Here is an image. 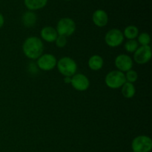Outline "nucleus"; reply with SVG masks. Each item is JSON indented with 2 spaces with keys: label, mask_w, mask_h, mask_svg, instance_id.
Wrapping results in <instances>:
<instances>
[{
  "label": "nucleus",
  "mask_w": 152,
  "mask_h": 152,
  "mask_svg": "<svg viewBox=\"0 0 152 152\" xmlns=\"http://www.w3.org/2000/svg\"><path fill=\"white\" fill-rule=\"evenodd\" d=\"M22 50L28 58L31 59H37L43 54L44 44L39 37H28L24 42Z\"/></svg>",
  "instance_id": "obj_1"
},
{
  "label": "nucleus",
  "mask_w": 152,
  "mask_h": 152,
  "mask_svg": "<svg viewBox=\"0 0 152 152\" xmlns=\"http://www.w3.org/2000/svg\"><path fill=\"white\" fill-rule=\"evenodd\" d=\"M56 66L59 73L65 77H73L77 71V62L69 56H64L59 59Z\"/></svg>",
  "instance_id": "obj_2"
},
{
  "label": "nucleus",
  "mask_w": 152,
  "mask_h": 152,
  "mask_svg": "<svg viewBox=\"0 0 152 152\" xmlns=\"http://www.w3.org/2000/svg\"><path fill=\"white\" fill-rule=\"evenodd\" d=\"M105 83L110 88H120L126 83L125 74L120 71H111L105 76Z\"/></svg>",
  "instance_id": "obj_3"
},
{
  "label": "nucleus",
  "mask_w": 152,
  "mask_h": 152,
  "mask_svg": "<svg viewBox=\"0 0 152 152\" xmlns=\"http://www.w3.org/2000/svg\"><path fill=\"white\" fill-rule=\"evenodd\" d=\"M132 151L150 152L152 149V140L145 135L136 137L132 142Z\"/></svg>",
  "instance_id": "obj_4"
},
{
  "label": "nucleus",
  "mask_w": 152,
  "mask_h": 152,
  "mask_svg": "<svg viewBox=\"0 0 152 152\" xmlns=\"http://www.w3.org/2000/svg\"><path fill=\"white\" fill-rule=\"evenodd\" d=\"M56 30L58 35L64 36L66 37H70L75 32L76 23L71 18H62L58 22Z\"/></svg>",
  "instance_id": "obj_5"
},
{
  "label": "nucleus",
  "mask_w": 152,
  "mask_h": 152,
  "mask_svg": "<svg viewBox=\"0 0 152 152\" xmlns=\"http://www.w3.org/2000/svg\"><path fill=\"white\" fill-rule=\"evenodd\" d=\"M124 40V36L120 30L113 28L107 32L105 36V42L111 48L120 46Z\"/></svg>",
  "instance_id": "obj_6"
},
{
  "label": "nucleus",
  "mask_w": 152,
  "mask_h": 152,
  "mask_svg": "<svg viewBox=\"0 0 152 152\" xmlns=\"http://www.w3.org/2000/svg\"><path fill=\"white\" fill-rule=\"evenodd\" d=\"M56 58L50 53L42 54L37 59V65L42 71H51L56 66Z\"/></svg>",
  "instance_id": "obj_7"
},
{
  "label": "nucleus",
  "mask_w": 152,
  "mask_h": 152,
  "mask_svg": "<svg viewBox=\"0 0 152 152\" xmlns=\"http://www.w3.org/2000/svg\"><path fill=\"white\" fill-rule=\"evenodd\" d=\"M151 58V48L149 45L140 46L134 53V60L139 65H144Z\"/></svg>",
  "instance_id": "obj_8"
},
{
  "label": "nucleus",
  "mask_w": 152,
  "mask_h": 152,
  "mask_svg": "<svg viewBox=\"0 0 152 152\" xmlns=\"http://www.w3.org/2000/svg\"><path fill=\"white\" fill-rule=\"evenodd\" d=\"M71 84L75 90L78 91H85L90 86V81L85 74H75L71 77Z\"/></svg>",
  "instance_id": "obj_9"
},
{
  "label": "nucleus",
  "mask_w": 152,
  "mask_h": 152,
  "mask_svg": "<svg viewBox=\"0 0 152 152\" xmlns=\"http://www.w3.org/2000/svg\"><path fill=\"white\" fill-rule=\"evenodd\" d=\"M114 64L118 71L121 72H127L129 70L132 69L134 62L133 59L127 54H120L116 57Z\"/></svg>",
  "instance_id": "obj_10"
},
{
  "label": "nucleus",
  "mask_w": 152,
  "mask_h": 152,
  "mask_svg": "<svg viewBox=\"0 0 152 152\" xmlns=\"http://www.w3.org/2000/svg\"><path fill=\"white\" fill-rule=\"evenodd\" d=\"M92 20L95 25L99 28H102L108 24V16L104 10L98 9V10H95L94 13H93Z\"/></svg>",
  "instance_id": "obj_11"
},
{
  "label": "nucleus",
  "mask_w": 152,
  "mask_h": 152,
  "mask_svg": "<svg viewBox=\"0 0 152 152\" xmlns=\"http://www.w3.org/2000/svg\"><path fill=\"white\" fill-rule=\"evenodd\" d=\"M42 39L47 42H54L57 38L58 34L55 28L50 26L44 27L40 32Z\"/></svg>",
  "instance_id": "obj_12"
},
{
  "label": "nucleus",
  "mask_w": 152,
  "mask_h": 152,
  "mask_svg": "<svg viewBox=\"0 0 152 152\" xmlns=\"http://www.w3.org/2000/svg\"><path fill=\"white\" fill-rule=\"evenodd\" d=\"M88 67L92 71H99L103 67L104 60L102 56L99 55H93L88 59Z\"/></svg>",
  "instance_id": "obj_13"
},
{
  "label": "nucleus",
  "mask_w": 152,
  "mask_h": 152,
  "mask_svg": "<svg viewBox=\"0 0 152 152\" xmlns=\"http://www.w3.org/2000/svg\"><path fill=\"white\" fill-rule=\"evenodd\" d=\"M24 3L28 10L33 11L45 7L48 0H24Z\"/></svg>",
  "instance_id": "obj_14"
},
{
  "label": "nucleus",
  "mask_w": 152,
  "mask_h": 152,
  "mask_svg": "<svg viewBox=\"0 0 152 152\" xmlns=\"http://www.w3.org/2000/svg\"><path fill=\"white\" fill-rule=\"evenodd\" d=\"M22 22L23 25L27 28L33 27L37 22V15L32 11H27L22 16Z\"/></svg>",
  "instance_id": "obj_15"
},
{
  "label": "nucleus",
  "mask_w": 152,
  "mask_h": 152,
  "mask_svg": "<svg viewBox=\"0 0 152 152\" xmlns=\"http://www.w3.org/2000/svg\"><path fill=\"white\" fill-rule=\"evenodd\" d=\"M122 94L125 98L127 99H131L134 97L136 93V88L135 86H134L133 83H130L126 82L123 86H122Z\"/></svg>",
  "instance_id": "obj_16"
},
{
  "label": "nucleus",
  "mask_w": 152,
  "mask_h": 152,
  "mask_svg": "<svg viewBox=\"0 0 152 152\" xmlns=\"http://www.w3.org/2000/svg\"><path fill=\"white\" fill-rule=\"evenodd\" d=\"M123 34V36L128 39H134L139 35V29L134 25H129L125 28Z\"/></svg>",
  "instance_id": "obj_17"
},
{
  "label": "nucleus",
  "mask_w": 152,
  "mask_h": 152,
  "mask_svg": "<svg viewBox=\"0 0 152 152\" xmlns=\"http://www.w3.org/2000/svg\"><path fill=\"white\" fill-rule=\"evenodd\" d=\"M139 48V44L135 39H128L125 43V49L129 53H134Z\"/></svg>",
  "instance_id": "obj_18"
},
{
  "label": "nucleus",
  "mask_w": 152,
  "mask_h": 152,
  "mask_svg": "<svg viewBox=\"0 0 152 152\" xmlns=\"http://www.w3.org/2000/svg\"><path fill=\"white\" fill-rule=\"evenodd\" d=\"M138 44H140L141 46L149 45L151 42V37L148 33H141L138 35Z\"/></svg>",
  "instance_id": "obj_19"
},
{
  "label": "nucleus",
  "mask_w": 152,
  "mask_h": 152,
  "mask_svg": "<svg viewBox=\"0 0 152 152\" xmlns=\"http://www.w3.org/2000/svg\"><path fill=\"white\" fill-rule=\"evenodd\" d=\"M125 77H126V82L130 83H134L137 80L138 74L137 71H135L134 70L131 69L126 72V74H125Z\"/></svg>",
  "instance_id": "obj_20"
},
{
  "label": "nucleus",
  "mask_w": 152,
  "mask_h": 152,
  "mask_svg": "<svg viewBox=\"0 0 152 152\" xmlns=\"http://www.w3.org/2000/svg\"><path fill=\"white\" fill-rule=\"evenodd\" d=\"M55 42H56V46L58 48H62L65 47V45H67V38L66 37H64V36L58 35L57 38L55 40Z\"/></svg>",
  "instance_id": "obj_21"
},
{
  "label": "nucleus",
  "mask_w": 152,
  "mask_h": 152,
  "mask_svg": "<svg viewBox=\"0 0 152 152\" xmlns=\"http://www.w3.org/2000/svg\"><path fill=\"white\" fill-rule=\"evenodd\" d=\"M4 16H3V15L0 13V28L4 25Z\"/></svg>",
  "instance_id": "obj_22"
},
{
  "label": "nucleus",
  "mask_w": 152,
  "mask_h": 152,
  "mask_svg": "<svg viewBox=\"0 0 152 152\" xmlns=\"http://www.w3.org/2000/svg\"><path fill=\"white\" fill-rule=\"evenodd\" d=\"M64 82H65L66 84H69V83H71V77H65V78H64Z\"/></svg>",
  "instance_id": "obj_23"
},
{
  "label": "nucleus",
  "mask_w": 152,
  "mask_h": 152,
  "mask_svg": "<svg viewBox=\"0 0 152 152\" xmlns=\"http://www.w3.org/2000/svg\"><path fill=\"white\" fill-rule=\"evenodd\" d=\"M65 1H70V0H65Z\"/></svg>",
  "instance_id": "obj_24"
},
{
  "label": "nucleus",
  "mask_w": 152,
  "mask_h": 152,
  "mask_svg": "<svg viewBox=\"0 0 152 152\" xmlns=\"http://www.w3.org/2000/svg\"><path fill=\"white\" fill-rule=\"evenodd\" d=\"M131 152H134V151H131Z\"/></svg>",
  "instance_id": "obj_25"
}]
</instances>
